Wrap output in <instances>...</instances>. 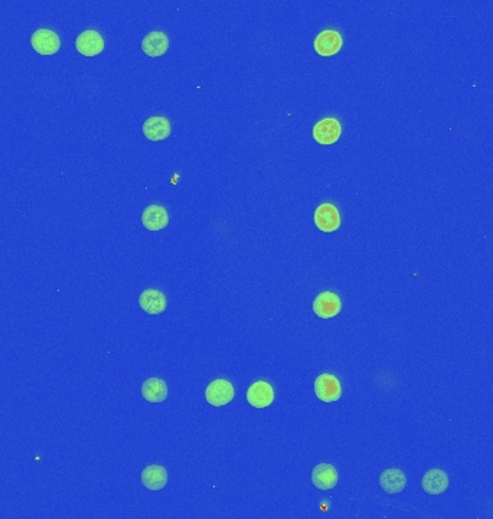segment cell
<instances>
[{
    "mask_svg": "<svg viewBox=\"0 0 493 519\" xmlns=\"http://www.w3.org/2000/svg\"><path fill=\"white\" fill-rule=\"evenodd\" d=\"M234 395L235 390L233 384L226 379L212 381L205 390V398L213 407H224L229 404L234 399Z\"/></svg>",
    "mask_w": 493,
    "mask_h": 519,
    "instance_id": "cell-1",
    "label": "cell"
},
{
    "mask_svg": "<svg viewBox=\"0 0 493 519\" xmlns=\"http://www.w3.org/2000/svg\"><path fill=\"white\" fill-rule=\"evenodd\" d=\"M380 484L387 493H391V495L400 493L405 488L407 478L404 472L398 467L387 469V471H384L380 476Z\"/></svg>",
    "mask_w": 493,
    "mask_h": 519,
    "instance_id": "cell-16",
    "label": "cell"
},
{
    "mask_svg": "<svg viewBox=\"0 0 493 519\" xmlns=\"http://www.w3.org/2000/svg\"><path fill=\"white\" fill-rule=\"evenodd\" d=\"M315 394L323 403H334L342 395L339 379L332 374H322L315 381Z\"/></svg>",
    "mask_w": 493,
    "mask_h": 519,
    "instance_id": "cell-2",
    "label": "cell"
},
{
    "mask_svg": "<svg viewBox=\"0 0 493 519\" xmlns=\"http://www.w3.org/2000/svg\"><path fill=\"white\" fill-rule=\"evenodd\" d=\"M142 395L149 403H162L168 398L166 382L160 378H149L142 385Z\"/></svg>",
    "mask_w": 493,
    "mask_h": 519,
    "instance_id": "cell-18",
    "label": "cell"
},
{
    "mask_svg": "<svg viewBox=\"0 0 493 519\" xmlns=\"http://www.w3.org/2000/svg\"><path fill=\"white\" fill-rule=\"evenodd\" d=\"M32 48L41 55H54L59 51L61 41L51 29H38L30 38Z\"/></svg>",
    "mask_w": 493,
    "mask_h": 519,
    "instance_id": "cell-3",
    "label": "cell"
},
{
    "mask_svg": "<svg viewBox=\"0 0 493 519\" xmlns=\"http://www.w3.org/2000/svg\"><path fill=\"white\" fill-rule=\"evenodd\" d=\"M339 476L332 464L320 463L311 472V483L320 491H331L338 484Z\"/></svg>",
    "mask_w": 493,
    "mask_h": 519,
    "instance_id": "cell-11",
    "label": "cell"
},
{
    "mask_svg": "<svg viewBox=\"0 0 493 519\" xmlns=\"http://www.w3.org/2000/svg\"><path fill=\"white\" fill-rule=\"evenodd\" d=\"M77 51L84 57H95L103 53L104 49V39L100 32L88 29L82 32L75 41Z\"/></svg>",
    "mask_w": 493,
    "mask_h": 519,
    "instance_id": "cell-4",
    "label": "cell"
},
{
    "mask_svg": "<svg viewBox=\"0 0 493 519\" xmlns=\"http://www.w3.org/2000/svg\"><path fill=\"white\" fill-rule=\"evenodd\" d=\"M342 45H343V39L340 33L332 29H326L316 37L315 51L320 57H332L340 51Z\"/></svg>",
    "mask_w": 493,
    "mask_h": 519,
    "instance_id": "cell-6",
    "label": "cell"
},
{
    "mask_svg": "<svg viewBox=\"0 0 493 519\" xmlns=\"http://www.w3.org/2000/svg\"><path fill=\"white\" fill-rule=\"evenodd\" d=\"M171 131L172 127L166 117L155 115L151 117V119H147L143 124V135L146 136V139H149L152 142H160L168 139L171 136Z\"/></svg>",
    "mask_w": 493,
    "mask_h": 519,
    "instance_id": "cell-10",
    "label": "cell"
},
{
    "mask_svg": "<svg viewBox=\"0 0 493 519\" xmlns=\"http://www.w3.org/2000/svg\"><path fill=\"white\" fill-rule=\"evenodd\" d=\"M421 484L429 495H441L449 488V476L441 469H432L423 476Z\"/></svg>",
    "mask_w": 493,
    "mask_h": 519,
    "instance_id": "cell-13",
    "label": "cell"
},
{
    "mask_svg": "<svg viewBox=\"0 0 493 519\" xmlns=\"http://www.w3.org/2000/svg\"><path fill=\"white\" fill-rule=\"evenodd\" d=\"M140 308L149 314H160L166 310V296L156 289H147L139 297Z\"/></svg>",
    "mask_w": 493,
    "mask_h": 519,
    "instance_id": "cell-14",
    "label": "cell"
},
{
    "mask_svg": "<svg viewBox=\"0 0 493 519\" xmlns=\"http://www.w3.org/2000/svg\"><path fill=\"white\" fill-rule=\"evenodd\" d=\"M246 401L254 408L270 407L274 401V390L266 381H257L246 391Z\"/></svg>",
    "mask_w": 493,
    "mask_h": 519,
    "instance_id": "cell-5",
    "label": "cell"
},
{
    "mask_svg": "<svg viewBox=\"0 0 493 519\" xmlns=\"http://www.w3.org/2000/svg\"><path fill=\"white\" fill-rule=\"evenodd\" d=\"M143 227L149 231H160L169 224L168 211L160 205H149L142 214Z\"/></svg>",
    "mask_w": 493,
    "mask_h": 519,
    "instance_id": "cell-15",
    "label": "cell"
},
{
    "mask_svg": "<svg viewBox=\"0 0 493 519\" xmlns=\"http://www.w3.org/2000/svg\"><path fill=\"white\" fill-rule=\"evenodd\" d=\"M315 224L323 232H334L340 225V215L335 205L322 204L315 211Z\"/></svg>",
    "mask_w": 493,
    "mask_h": 519,
    "instance_id": "cell-8",
    "label": "cell"
},
{
    "mask_svg": "<svg viewBox=\"0 0 493 519\" xmlns=\"http://www.w3.org/2000/svg\"><path fill=\"white\" fill-rule=\"evenodd\" d=\"M142 482L149 491H160L168 483L166 469L159 464L147 466L142 473Z\"/></svg>",
    "mask_w": 493,
    "mask_h": 519,
    "instance_id": "cell-17",
    "label": "cell"
},
{
    "mask_svg": "<svg viewBox=\"0 0 493 519\" xmlns=\"http://www.w3.org/2000/svg\"><path fill=\"white\" fill-rule=\"evenodd\" d=\"M142 49L147 57L157 58L162 57L169 49V38L163 32H151L142 41Z\"/></svg>",
    "mask_w": 493,
    "mask_h": 519,
    "instance_id": "cell-12",
    "label": "cell"
},
{
    "mask_svg": "<svg viewBox=\"0 0 493 519\" xmlns=\"http://www.w3.org/2000/svg\"><path fill=\"white\" fill-rule=\"evenodd\" d=\"M342 135V126L336 119H323L313 127V139L319 144H334Z\"/></svg>",
    "mask_w": 493,
    "mask_h": 519,
    "instance_id": "cell-9",
    "label": "cell"
},
{
    "mask_svg": "<svg viewBox=\"0 0 493 519\" xmlns=\"http://www.w3.org/2000/svg\"><path fill=\"white\" fill-rule=\"evenodd\" d=\"M342 310V300L334 292H323L313 301V312L322 319H331Z\"/></svg>",
    "mask_w": 493,
    "mask_h": 519,
    "instance_id": "cell-7",
    "label": "cell"
}]
</instances>
